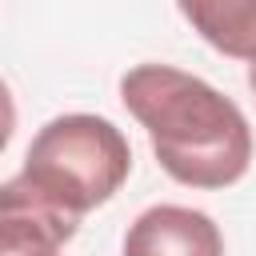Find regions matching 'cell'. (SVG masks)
Wrapping results in <instances>:
<instances>
[{
  "label": "cell",
  "mask_w": 256,
  "mask_h": 256,
  "mask_svg": "<svg viewBox=\"0 0 256 256\" xmlns=\"http://www.w3.org/2000/svg\"><path fill=\"white\" fill-rule=\"evenodd\" d=\"M124 108L144 124L160 168L188 188H228L252 164L244 112L208 80L172 64H136L120 76Z\"/></svg>",
  "instance_id": "1"
},
{
  "label": "cell",
  "mask_w": 256,
  "mask_h": 256,
  "mask_svg": "<svg viewBox=\"0 0 256 256\" xmlns=\"http://www.w3.org/2000/svg\"><path fill=\"white\" fill-rule=\"evenodd\" d=\"M128 172L132 148L124 132L104 116L68 112L48 120L32 136L24 168L4 180V188L76 232L92 208L108 204L120 192Z\"/></svg>",
  "instance_id": "2"
},
{
  "label": "cell",
  "mask_w": 256,
  "mask_h": 256,
  "mask_svg": "<svg viewBox=\"0 0 256 256\" xmlns=\"http://www.w3.org/2000/svg\"><path fill=\"white\" fill-rule=\"evenodd\" d=\"M124 256H224V236L200 208L152 204L128 224Z\"/></svg>",
  "instance_id": "3"
},
{
  "label": "cell",
  "mask_w": 256,
  "mask_h": 256,
  "mask_svg": "<svg viewBox=\"0 0 256 256\" xmlns=\"http://www.w3.org/2000/svg\"><path fill=\"white\" fill-rule=\"evenodd\" d=\"M180 16L216 52L256 64V0H184Z\"/></svg>",
  "instance_id": "4"
},
{
  "label": "cell",
  "mask_w": 256,
  "mask_h": 256,
  "mask_svg": "<svg viewBox=\"0 0 256 256\" xmlns=\"http://www.w3.org/2000/svg\"><path fill=\"white\" fill-rule=\"evenodd\" d=\"M76 232L0 184V256H64Z\"/></svg>",
  "instance_id": "5"
},
{
  "label": "cell",
  "mask_w": 256,
  "mask_h": 256,
  "mask_svg": "<svg viewBox=\"0 0 256 256\" xmlns=\"http://www.w3.org/2000/svg\"><path fill=\"white\" fill-rule=\"evenodd\" d=\"M12 132H16V100H12V92H8V84L0 80V152L8 148V140H12Z\"/></svg>",
  "instance_id": "6"
},
{
  "label": "cell",
  "mask_w": 256,
  "mask_h": 256,
  "mask_svg": "<svg viewBox=\"0 0 256 256\" xmlns=\"http://www.w3.org/2000/svg\"><path fill=\"white\" fill-rule=\"evenodd\" d=\"M248 88L256 92V64H248Z\"/></svg>",
  "instance_id": "7"
}]
</instances>
